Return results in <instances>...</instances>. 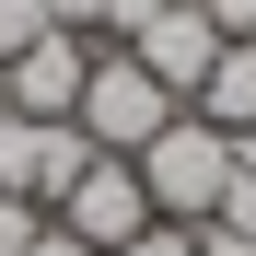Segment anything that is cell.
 Segmentation results:
<instances>
[{
  "label": "cell",
  "mask_w": 256,
  "mask_h": 256,
  "mask_svg": "<svg viewBox=\"0 0 256 256\" xmlns=\"http://www.w3.org/2000/svg\"><path fill=\"white\" fill-rule=\"evenodd\" d=\"M175 116H186V105L163 94V82H152L140 58H128V47H94V82H82V105H70V128H82L94 152L140 163V152H152L163 128H175Z\"/></svg>",
  "instance_id": "cell-1"
},
{
  "label": "cell",
  "mask_w": 256,
  "mask_h": 256,
  "mask_svg": "<svg viewBox=\"0 0 256 256\" xmlns=\"http://www.w3.org/2000/svg\"><path fill=\"white\" fill-rule=\"evenodd\" d=\"M222 186H233V128H210V116L186 105V116L140 152V198L163 210V222H210V210H222Z\"/></svg>",
  "instance_id": "cell-2"
},
{
  "label": "cell",
  "mask_w": 256,
  "mask_h": 256,
  "mask_svg": "<svg viewBox=\"0 0 256 256\" xmlns=\"http://www.w3.org/2000/svg\"><path fill=\"white\" fill-rule=\"evenodd\" d=\"M47 222L58 233H82V244H94V256H116V244H140L152 222H163V210L140 198V163H116V152H94V163H82V186L47 210Z\"/></svg>",
  "instance_id": "cell-3"
},
{
  "label": "cell",
  "mask_w": 256,
  "mask_h": 256,
  "mask_svg": "<svg viewBox=\"0 0 256 256\" xmlns=\"http://www.w3.org/2000/svg\"><path fill=\"white\" fill-rule=\"evenodd\" d=\"M128 58H140L163 94L186 105L198 82H210V58H222V24H210V0H175V12H152L140 35H128Z\"/></svg>",
  "instance_id": "cell-4"
},
{
  "label": "cell",
  "mask_w": 256,
  "mask_h": 256,
  "mask_svg": "<svg viewBox=\"0 0 256 256\" xmlns=\"http://www.w3.org/2000/svg\"><path fill=\"white\" fill-rule=\"evenodd\" d=\"M0 70H12V116H70L82 82H94V35H35V47L0 58Z\"/></svg>",
  "instance_id": "cell-5"
},
{
  "label": "cell",
  "mask_w": 256,
  "mask_h": 256,
  "mask_svg": "<svg viewBox=\"0 0 256 256\" xmlns=\"http://www.w3.org/2000/svg\"><path fill=\"white\" fill-rule=\"evenodd\" d=\"M210 128H256V35H222V58H210V82L186 94Z\"/></svg>",
  "instance_id": "cell-6"
},
{
  "label": "cell",
  "mask_w": 256,
  "mask_h": 256,
  "mask_svg": "<svg viewBox=\"0 0 256 256\" xmlns=\"http://www.w3.org/2000/svg\"><path fill=\"white\" fill-rule=\"evenodd\" d=\"M35 35H58V24H47V0H0V58H24Z\"/></svg>",
  "instance_id": "cell-7"
},
{
  "label": "cell",
  "mask_w": 256,
  "mask_h": 256,
  "mask_svg": "<svg viewBox=\"0 0 256 256\" xmlns=\"http://www.w3.org/2000/svg\"><path fill=\"white\" fill-rule=\"evenodd\" d=\"M35 233H47V210H35V198H12V186H0V256H24Z\"/></svg>",
  "instance_id": "cell-8"
},
{
  "label": "cell",
  "mask_w": 256,
  "mask_h": 256,
  "mask_svg": "<svg viewBox=\"0 0 256 256\" xmlns=\"http://www.w3.org/2000/svg\"><path fill=\"white\" fill-rule=\"evenodd\" d=\"M152 12H175V0H105V35H94V47H128V35H140Z\"/></svg>",
  "instance_id": "cell-9"
},
{
  "label": "cell",
  "mask_w": 256,
  "mask_h": 256,
  "mask_svg": "<svg viewBox=\"0 0 256 256\" xmlns=\"http://www.w3.org/2000/svg\"><path fill=\"white\" fill-rule=\"evenodd\" d=\"M116 256H198V222H152L140 244H116Z\"/></svg>",
  "instance_id": "cell-10"
},
{
  "label": "cell",
  "mask_w": 256,
  "mask_h": 256,
  "mask_svg": "<svg viewBox=\"0 0 256 256\" xmlns=\"http://www.w3.org/2000/svg\"><path fill=\"white\" fill-rule=\"evenodd\" d=\"M210 222H233V233H256V175L233 163V186H222V210H210Z\"/></svg>",
  "instance_id": "cell-11"
},
{
  "label": "cell",
  "mask_w": 256,
  "mask_h": 256,
  "mask_svg": "<svg viewBox=\"0 0 256 256\" xmlns=\"http://www.w3.org/2000/svg\"><path fill=\"white\" fill-rule=\"evenodd\" d=\"M47 24L58 35H105V0H47Z\"/></svg>",
  "instance_id": "cell-12"
},
{
  "label": "cell",
  "mask_w": 256,
  "mask_h": 256,
  "mask_svg": "<svg viewBox=\"0 0 256 256\" xmlns=\"http://www.w3.org/2000/svg\"><path fill=\"white\" fill-rule=\"evenodd\" d=\"M198 256H256V233H233V222H198Z\"/></svg>",
  "instance_id": "cell-13"
},
{
  "label": "cell",
  "mask_w": 256,
  "mask_h": 256,
  "mask_svg": "<svg viewBox=\"0 0 256 256\" xmlns=\"http://www.w3.org/2000/svg\"><path fill=\"white\" fill-rule=\"evenodd\" d=\"M24 256H94V244H82V233H58V222H47V233H35Z\"/></svg>",
  "instance_id": "cell-14"
},
{
  "label": "cell",
  "mask_w": 256,
  "mask_h": 256,
  "mask_svg": "<svg viewBox=\"0 0 256 256\" xmlns=\"http://www.w3.org/2000/svg\"><path fill=\"white\" fill-rule=\"evenodd\" d=\"M233 163H244V175H256V128H233Z\"/></svg>",
  "instance_id": "cell-15"
},
{
  "label": "cell",
  "mask_w": 256,
  "mask_h": 256,
  "mask_svg": "<svg viewBox=\"0 0 256 256\" xmlns=\"http://www.w3.org/2000/svg\"><path fill=\"white\" fill-rule=\"evenodd\" d=\"M0 116H12V70H0Z\"/></svg>",
  "instance_id": "cell-16"
}]
</instances>
